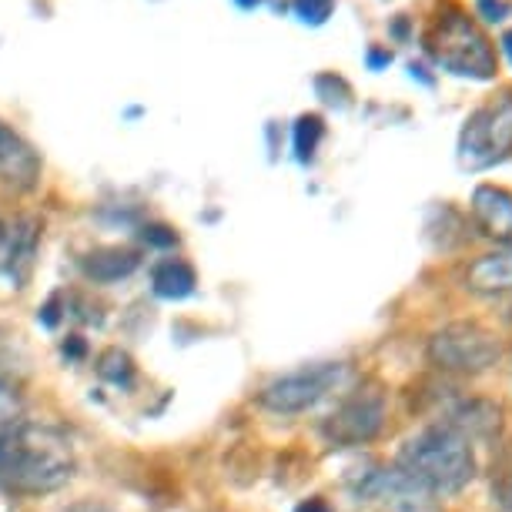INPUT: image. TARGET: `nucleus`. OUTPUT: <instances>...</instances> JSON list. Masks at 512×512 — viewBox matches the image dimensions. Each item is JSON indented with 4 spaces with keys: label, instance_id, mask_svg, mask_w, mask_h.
Masks as SVG:
<instances>
[{
    "label": "nucleus",
    "instance_id": "9",
    "mask_svg": "<svg viewBox=\"0 0 512 512\" xmlns=\"http://www.w3.org/2000/svg\"><path fill=\"white\" fill-rule=\"evenodd\" d=\"M41 181V158L21 134L0 124V185L14 191H34Z\"/></svg>",
    "mask_w": 512,
    "mask_h": 512
},
{
    "label": "nucleus",
    "instance_id": "11",
    "mask_svg": "<svg viewBox=\"0 0 512 512\" xmlns=\"http://www.w3.org/2000/svg\"><path fill=\"white\" fill-rule=\"evenodd\" d=\"M472 221L486 238L512 248V195L499 185H479L472 191Z\"/></svg>",
    "mask_w": 512,
    "mask_h": 512
},
{
    "label": "nucleus",
    "instance_id": "7",
    "mask_svg": "<svg viewBox=\"0 0 512 512\" xmlns=\"http://www.w3.org/2000/svg\"><path fill=\"white\" fill-rule=\"evenodd\" d=\"M385 425V395L382 389H355L349 399L338 402V409L322 422V436L328 446L352 449L365 446L382 432Z\"/></svg>",
    "mask_w": 512,
    "mask_h": 512
},
{
    "label": "nucleus",
    "instance_id": "3",
    "mask_svg": "<svg viewBox=\"0 0 512 512\" xmlns=\"http://www.w3.org/2000/svg\"><path fill=\"white\" fill-rule=\"evenodd\" d=\"M425 51L449 74L469 77V81H492L496 77V51H492L489 37L452 0L442 4V11L432 14L429 27H425Z\"/></svg>",
    "mask_w": 512,
    "mask_h": 512
},
{
    "label": "nucleus",
    "instance_id": "6",
    "mask_svg": "<svg viewBox=\"0 0 512 512\" xmlns=\"http://www.w3.org/2000/svg\"><path fill=\"white\" fill-rule=\"evenodd\" d=\"M345 369L342 362H318V365H305L298 372L278 375L258 392V405L275 415H298L315 409L318 402L328 399L332 392H338L345 385Z\"/></svg>",
    "mask_w": 512,
    "mask_h": 512
},
{
    "label": "nucleus",
    "instance_id": "14",
    "mask_svg": "<svg viewBox=\"0 0 512 512\" xmlns=\"http://www.w3.org/2000/svg\"><path fill=\"white\" fill-rule=\"evenodd\" d=\"M141 258L134 255L128 248H101V251H91L88 258L81 262L84 275L94 278V282H121V278H128L134 268H138Z\"/></svg>",
    "mask_w": 512,
    "mask_h": 512
},
{
    "label": "nucleus",
    "instance_id": "21",
    "mask_svg": "<svg viewBox=\"0 0 512 512\" xmlns=\"http://www.w3.org/2000/svg\"><path fill=\"white\" fill-rule=\"evenodd\" d=\"M148 235H144V241H151V245H175V231H168V228H144Z\"/></svg>",
    "mask_w": 512,
    "mask_h": 512
},
{
    "label": "nucleus",
    "instance_id": "12",
    "mask_svg": "<svg viewBox=\"0 0 512 512\" xmlns=\"http://www.w3.org/2000/svg\"><path fill=\"white\" fill-rule=\"evenodd\" d=\"M466 288L476 295H509L512 292V248L479 255L466 268Z\"/></svg>",
    "mask_w": 512,
    "mask_h": 512
},
{
    "label": "nucleus",
    "instance_id": "2",
    "mask_svg": "<svg viewBox=\"0 0 512 512\" xmlns=\"http://www.w3.org/2000/svg\"><path fill=\"white\" fill-rule=\"evenodd\" d=\"M395 466L432 496H452V492L466 489L476 476V452H472L469 439L439 422L405 442Z\"/></svg>",
    "mask_w": 512,
    "mask_h": 512
},
{
    "label": "nucleus",
    "instance_id": "8",
    "mask_svg": "<svg viewBox=\"0 0 512 512\" xmlns=\"http://www.w3.org/2000/svg\"><path fill=\"white\" fill-rule=\"evenodd\" d=\"M355 496L379 512H436V496L425 492L399 466H375L355 482Z\"/></svg>",
    "mask_w": 512,
    "mask_h": 512
},
{
    "label": "nucleus",
    "instance_id": "16",
    "mask_svg": "<svg viewBox=\"0 0 512 512\" xmlns=\"http://www.w3.org/2000/svg\"><path fill=\"white\" fill-rule=\"evenodd\" d=\"M98 372H101L108 382H114V385H128V382H131V375H134V365H131V359H128V355H124L121 349H111V352H104V355H101Z\"/></svg>",
    "mask_w": 512,
    "mask_h": 512
},
{
    "label": "nucleus",
    "instance_id": "17",
    "mask_svg": "<svg viewBox=\"0 0 512 512\" xmlns=\"http://www.w3.org/2000/svg\"><path fill=\"white\" fill-rule=\"evenodd\" d=\"M322 134H325V124L318 121V118H302L295 124V151H298V158L308 161L315 154L318 148V141H322Z\"/></svg>",
    "mask_w": 512,
    "mask_h": 512
},
{
    "label": "nucleus",
    "instance_id": "4",
    "mask_svg": "<svg viewBox=\"0 0 512 512\" xmlns=\"http://www.w3.org/2000/svg\"><path fill=\"white\" fill-rule=\"evenodd\" d=\"M512 154V91L499 94L469 114L459 134V164L469 171H486Z\"/></svg>",
    "mask_w": 512,
    "mask_h": 512
},
{
    "label": "nucleus",
    "instance_id": "22",
    "mask_svg": "<svg viewBox=\"0 0 512 512\" xmlns=\"http://www.w3.org/2000/svg\"><path fill=\"white\" fill-rule=\"evenodd\" d=\"M295 512H332V506H328L325 499H308V502H302Z\"/></svg>",
    "mask_w": 512,
    "mask_h": 512
},
{
    "label": "nucleus",
    "instance_id": "19",
    "mask_svg": "<svg viewBox=\"0 0 512 512\" xmlns=\"http://www.w3.org/2000/svg\"><path fill=\"white\" fill-rule=\"evenodd\" d=\"M21 422L17 419V405H14V395L7 389H0V442H4L7 432L14 429V425Z\"/></svg>",
    "mask_w": 512,
    "mask_h": 512
},
{
    "label": "nucleus",
    "instance_id": "1",
    "mask_svg": "<svg viewBox=\"0 0 512 512\" xmlns=\"http://www.w3.org/2000/svg\"><path fill=\"white\" fill-rule=\"evenodd\" d=\"M74 476V449L51 425L17 422L0 442V482L14 492H54Z\"/></svg>",
    "mask_w": 512,
    "mask_h": 512
},
{
    "label": "nucleus",
    "instance_id": "20",
    "mask_svg": "<svg viewBox=\"0 0 512 512\" xmlns=\"http://www.w3.org/2000/svg\"><path fill=\"white\" fill-rule=\"evenodd\" d=\"M492 499H496V506L502 512H512V476L499 479L496 486H492Z\"/></svg>",
    "mask_w": 512,
    "mask_h": 512
},
{
    "label": "nucleus",
    "instance_id": "18",
    "mask_svg": "<svg viewBox=\"0 0 512 512\" xmlns=\"http://www.w3.org/2000/svg\"><path fill=\"white\" fill-rule=\"evenodd\" d=\"M332 7H335V0H295V14L302 17L305 24H325Z\"/></svg>",
    "mask_w": 512,
    "mask_h": 512
},
{
    "label": "nucleus",
    "instance_id": "5",
    "mask_svg": "<svg viewBox=\"0 0 512 512\" xmlns=\"http://www.w3.org/2000/svg\"><path fill=\"white\" fill-rule=\"evenodd\" d=\"M499 338L479 322L442 325L425 345V355L439 372L449 375H482L499 362Z\"/></svg>",
    "mask_w": 512,
    "mask_h": 512
},
{
    "label": "nucleus",
    "instance_id": "15",
    "mask_svg": "<svg viewBox=\"0 0 512 512\" xmlns=\"http://www.w3.org/2000/svg\"><path fill=\"white\" fill-rule=\"evenodd\" d=\"M151 282H154V292L161 298H185L195 292L198 278H195V268L191 265L178 262V258H168V262L154 265Z\"/></svg>",
    "mask_w": 512,
    "mask_h": 512
},
{
    "label": "nucleus",
    "instance_id": "13",
    "mask_svg": "<svg viewBox=\"0 0 512 512\" xmlns=\"http://www.w3.org/2000/svg\"><path fill=\"white\" fill-rule=\"evenodd\" d=\"M452 432H459L462 439H489L499 432L502 425V412L496 409V405L489 402H459L456 409H452L446 415V422Z\"/></svg>",
    "mask_w": 512,
    "mask_h": 512
},
{
    "label": "nucleus",
    "instance_id": "10",
    "mask_svg": "<svg viewBox=\"0 0 512 512\" xmlns=\"http://www.w3.org/2000/svg\"><path fill=\"white\" fill-rule=\"evenodd\" d=\"M37 231H41V225L34 218H0V272H7L14 282H24L27 272H31Z\"/></svg>",
    "mask_w": 512,
    "mask_h": 512
},
{
    "label": "nucleus",
    "instance_id": "23",
    "mask_svg": "<svg viewBox=\"0 0 512 512\" xmlns=\"http://www.w3.org/2000/svg\"><path fill=\"white\" fill-rule=\"evenodd\" d=\"M502 51H506V57L512 61V31H509V34H502Z\"/></svg>",
    "mask_w": 512,
    "mask_h": 512
}]
</instances>
